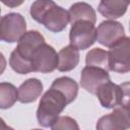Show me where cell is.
I'll use <instances>...</instances> for the list:
<instances>
[{
  "label": "cell",
  "mask_w": 130,
  "mask_h": 130,
  "mask_svg": "<svg viewBox=\"0 0 130 130\" xmlns=\"http://www.w3.org/2000/svg\"><path fill=\"white\" fill-rule=\"evenodd\" d=\"M30 16L52 32H60L69 22L68 11L53 0H36L29 10Z\"/></svg>",
  "instance_id": "cell-1"
},
{
  "label": "cell",
  "mask_w": 130,
  "mask_h": 130,
  "mask_svg": "<svg viewBox=\"0 0 130 130\" xmlns=\"http://www.w3.org/2000/svg\"><path fill=\"white\" fill-rule=\"evenodd\" d=\"M17 42L16 48L10 54L9 65L18 74L32 72V53L39 45L45 42V38L38 30H28L25 31Z\"/></svg>",
  "instance_id": "cell-2"
},
{
  "label": "cell",
  "mask_w": 130,
  "mask_h": 130,
  "mask_svg": "<svg viewBox=\"0 0 130 130\" xmlns=\"http://www.w3.org/2000/svg\"><path fill=\"white\" fill-rule=\"evenodd\" d=\"M69 104L66 96L58 89L50 87L39 103L37 110V119L42 127H51L60 114Z\"/></svg>",
  "instance_id": "cell-3"
},
{
  "label": "cell",
  "mask_w": 130,
  "mask_h": 130,
  "mask_svg": "<svg viewBox=\"0 0 130 130\" xmlns=\"http://www.w3.org/2000/svg\"><path fill=\"white\" fill-rule=\"evenodd\" d=\"M128 86V82L119 85L109 80L98 88L95 95L98 96L102 107L106 109H114L118 106H129Z\"/></svg>",
  "instance_id": "cell-4"
},
{
  "label": "cell",
  "mask_w": 130,
  "mask_h": 130,
  "mask_svg": "<svg viewBox=\"0 0 130 130\" xmlns=\"http://www.w3.org/2000/svg\"><path fill=\"white\" fill-rule=\"evenodd\" d=\"M69 41L70 45L74 46L78 50L88 49L96 41L94 23L84 19L76 20L71 23Z\"/></svg>",
  "instance_id": "cell-5"
},
{
  "label": "cell",
  "mask_w": 130,
  "mask_h": 130,
  "mask_svg": "<svg viewBox=\"0 0 130 130\" xmlns=\"http://www.w3.org/2000/svg\"><path fill=\"white\" fill-rule=\"evenodd\" d=\"M26 31L24 17L17 12H10L0 17V41L15 43Z\"/></svg>",
  "instance_id": "cell-6"
},
{
  "label": "cell",
  "mask_w": 130,
  "mask_h": 130,
  "mask_svg": "<svg viewBox=\"0 0 130 130\" xmlns=\"http://www.w3.org/2000/svg\"><path fill=\"white\" fill-rule=\"evenodd\" d=\"M130 39L123 38L108 51V68L117 73H127L130 70Z\"/></svg>",
  "instance_id": "cell-7"
},
{
  "label": "cell",
  "mask_w": 130,
  "mask_h": 130,
  "mask_svg": "<svg viewBox=\"0 0 130 130\" xmlns=\"http://www.w3.org/2000/svg\"><path fill=\"white\" fill-rule=\"evenodd\" d=\"M58 55L55 49L46 44V42L39 45L31 56L32 72L51 73L57 69Z\"/></svg>",
  "instance_id": "cell-8"
},
{
  "label": "cell",
  "mask_w": 130,
  "mask_h": 130,
  "mask_svg": "<svg viewBox=\"0 0 130 130\" xmlns=\"http://www.w3.org/2000/svg\"><path fill=\"white\" fill-rule=\"evenodd\" d=\"M96 41L107 47L111 48L118 44L123 38H125V29L121 22L114 19L102 21L98 28H95Z\"/></svg>",
  "instance_id": "cell-9"
},
{
  "label": "cell",
  "mask_w": 130,
  "mask_h": 130,
  "mask_svg": "<svg viewBox=\"0 0 130 130\" xmlns=\"http://www.w3.org/2000/svg\"><path fill=\"white\" fill-rule=\"evenodd\" d=\"M99 130H124L130 127L129 106H118L108 115L101 117L96 123Z\"/></svg>",
  "instance_id": "cell-10"
},
{
  "label": "cell",
  "mask_w": 130,
  "mask_h": 130,
  "mask_svg": "<svg viewBox=\"0 0 130 130\" xmlns=\"http://www.w3.org/2000/svg\"><path fill=\"white\" fill-rule=\"evenodd\" d=\"M109 80H110L109 72L103 68L86 65L81 70L80 85L91 94H95L98 88L103 83Z\"/></svg>",
  "instance_id": "cell-11"
},
{
  "label": "cell",
  "mask_w": 130,
  "mask_h": 130,
  "mask_svg": "<svg viewBox=\"0 0 130 130\" xmlns=\"http://www.w3.org/2000/svg\"><path fill=\"white\" fill-rule=\"evenodd\" d=\"M43 92V83L38 78H28L17 88V101L21 104L32 103Z\"/></svg>",
  "instance_id": "cell-12"
},
{
  "label": "cell",
  "mask_w": 130,
  "mask_h": 130,
  "mask_svg": "<svg viewBox=\"0 0 130 130\" xmlns=\"http://www.w3.org/2000/svg\"><path fill=\"white\" fill-rule=\"evenodd\" d=\"M129 2L130 0H101L98 11L106 18L116 19L126 13Z\"/></svg>",
  "instance_id": "cell-13"
},
{
  "label": "cell",
  "mask_w": 130,
  "mask_h": 130,
  "mask_svg": "<svg viewBox=\"0 0 130 130\" xmlns=\"http://www.w3.org/2000/svg\"><path fill=\"white\" fill-rule=\"evenodd\" d=\"M58 55L57 69L61 72H68L73 70L79 63V51L72 45L62 48Z\"/></svg>",
  "instance_id": "cell-14"
},
{
  "label": "cell",
  "mask_w": 130,
  "mask_h": 130,
  "mask_svg": "<svg viewBox=\"0 0 130 130\" xmlns=\"http://www.w3.org/2000/svg\"><path fill=\"white\" fill-rule=\"evenodd\" d=\"M68 14L70 23L80 19L88 20L92 23H95L96 21V14L94 9L86 2H76L72 4L68 10Z\"/></svg>",
  "instance_id": "cell-15"
},
{
  "label": "cell",
  "mask_w": 130,
  "mask_h": 130,
  "mask_svg": "<svg viewBox=\"0 0 130 130\" xmlns=\"http://www.w3.org/2000/svg\"><path fill=\"white\" fill-rule=\"evenodd\" d=\"M51 87H54V88L60 90L66 96L69 104L72 103L76 99L77 93H78L77 82L73 78L68 77V76H62V77L56 78L53 81Z\"/></svg>",
  "instance_id": "cell-16"
},
{
  "label": "cell",
  "mask_w": 130,
  "mask_h": 130,
  "mask_svg": "<svg viewBox=\"0 0 130 130\" xmlns=\"http://www.w3.org/2000/svg\"><path fill=\"white\" fill-rule=\"evenodd\" d=\"M17 101V88L10 82H0V109L11 108Z\"/></svg>",
  "instance_id": "cell-17"
},
{
  "label": "cell",
  "mask_w": 130,
  "mask_h": 130,
  "mask_svg": "<svg viewBox=\"0 0 130 130\" xmlns=\"http://www.w3.org/2000/svg\"><path fill=\"white\" fill-rule=\"evenodd\" d=\"M85 63L87 66H95V67H100V68H103V69L109 71L108 51L101 49V48L91 49L89 52L86 53Z\"/></svg>",
  "instance_id": "cell-18"
},
{
  "label": "cell",
  "mask_w": 130,
  "mask_h": 130,
  "mask_svg": "<svg viewBox=\"0 0 130 130\" xmlns=\"http://www.w3.org/2000/svg\"><path fill=\"white\" fill-rule=\"evenodd\" d=\"M53 130H64V129H69V130H78L79 126L76 123V121L68 116H59L57 120L54 122V124L50 127Z\"/></svg>",
  "instance_id": "cell-19"
},
{
  "label": "cell",
  "mask_w": 130,
  "mask_h": 130,
  "mask_svg": "<svg viewBox=\"0 0 130 130\" xmlns=\"http://www.w3.org/2000/svg\"><path fill=\"white\" fill-rule=\"evenodd\" d=\"M4 5L10 7V8H15V7H18L20 6L24 0H0Z\"/></svg>",
  "instance_id": "cell-20"
},
{
  "label": "cell",
  "mask_w": 130,
  "mask_h": 130,
  "mask_svg": "<svg viewBox=\"0 0 130 130\" xmlns=\"http://www.w3.org/2000/svg\"><path fill=\"white\" fill-rule=\"evenodd\" d=\"M6 65H7V62H6V59L4 57V55L0 52V75L4 72V70L6 69Z\"/></svg>",
  "instance_id": "cell-21"
},
{
  "label": "cell",
  "mask_w": 130,
  "mask_h": 130,
  "mask_svg": "<svg viewBox=\"0 0 130 130\" xmlns=\"http://www.w3.org/2000/svg\"><path fill=\"white\" fill-rule=\"evenodd\" d=\"M1 129H12L11 127H9L8 125H6V123L4 122V120L0 117V130Z\"/></svg>",
  "instance_id": "cell-22"
},
{
  "label": "cell",
  "mask_w": 130,
  "mask_h": 130,
  "mask_svg": "<svg viewBox=\"0 0 130 130\" xmlns=\"http://www.w3.org/2000/svg\"><path fill=\"white\" fill-rule=\"evenodd\" d=\"M0 13H1V8H0Z\"/></svg>",
  "instance_id": "cell-23"
}]
</instances>
